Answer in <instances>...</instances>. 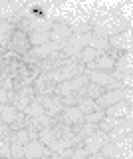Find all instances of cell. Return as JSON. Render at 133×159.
I'll use <instances>...</instances> for the list:
<instances>
[{
	"instance_id": "20",
	"label": "cell",
	"mask_w": 133,
	"mask_h": 159,
	"mask_svg": "<svg viewBox=\"0 0 133 159\" xmlns=\"http://www.w3.org/2000/svg\"><path fill=\"white\" fill-rule=\"evenodd\" d=\"M86 157H87V153L83 147H73V153L70 155V159H86Z\"/></svg>"
},
{
	"instance_id": "18",
	"label": "cell",
	"mask_w": 133,
	"mask_h": 159,
	"mask_svg": "<svg viewBox=\"0 0 133 159\" xmlns=\"http://www.w3.org/2000/svg\"><path fill=\"white\" fill-rule=\"evenodd\" d=\"M24 113H26V117H40V116H46L44 107L40 106V102H38L36 98H34V102L30 103V106H28V109H26Z\"/></svg>"
},
{
	"instance_id": "3",
	"label": "cell",
	"mask_w": 133,
	"mask_h": 159,
	"mask_svg": "<svg viewBox=\"0 0 133 159\" xmlns=\"http://www.w3.org/2000/svg\"><path fill=\"white\" fill-rule=\"evenodd\" d=\"M56 121H58V123H64V125H70L76 133H80V129H82V125H83V113H82L76 106L64 107L62 111L58 113Z\"/></svg>"
},
{
	"instance_id": "22",
	"label": "cell",
	"mask_w": 133,
	"mask_h": 159,
	"mask_svg": "<svg viewBox=\"0 0 133 159\" xmlns=\"http://www.w3.org/2000/svg\"><path fill=\"white\" fill-rule=\"evenodd\" d=\"M86 159H105V157H103V155H101V153H100V151H97V153H91V155H87Z\"/></svg>"
},
{
	"instance_id": "12",
	"label": "cell",
	"mask_w": 133,
	"mask_h": 159,
	"mask_svg": "<svg viewBox=\"0 0 133 159\" xmlns=\"http://www.w3.org/2000/svg\"><path fill=\"white\" fill-rule=\"evenodd\" d=\"M44 151H46V147H44V143H40L38 139L28 141L26 147H24V159H42Z\"/></svg>"
},
{
	"instance_id": "8",
	"label": "cell",
	"mask_w": 133,
	"mask_h": 159,
	"mask_svg": "<svg viewBox=\"0 0 133 159\" xmlns=\"http://www.w3.org/2000/svg\"><path fill=\"white\" fill-rule=\"evenodd\" d=\"M52 24L50 20H42L40 24H38L36 28L32 30L30 34H28V38H30V44L34 48L36 46H42V44H46V42H50V28H52Z\"/></svg>"
},
{
	"instance_id": "14",
	"label": "cell",
	"mask_w": 133,
	"mask_h": 159,
	"mask_svg": "<svg viewBox=\"0 0 133 159\" xmlns=\"http://www.w3.org/2000/svg\"><path fill=\"white\" fill-rule=\"evenodd\" d=\"M12 32H14V24L6 22V20H0V48L8 50V44H10Z\"/></svg>"
},
{
	"instance_id": "9",
	"label": "cell",
	"mask_w": 133,
	"mask_h": 159,
	"mask_svg": "<svg viewBox=\"0 0 133 159\" xmlns=\"http://www.w3.org/2000/svg\"><path fill=\"white\" fill-rule=\"evenodd\" d=\"M103 113H105V117H115V119L131 117V102L121 99V102H117V103H113V106L105 107V109H103Z\"/></svg>"
},
{
	"instance_id": "17",
	"label": "cell",
	"mask_w": 133,
	"mask_h": 159,
	"mask_svg": "<svg viewBox=\"0 0 133 159\" xmlns=\"http://www.w3.org/2000/svg\"><path fill=\"white\" fill-rule=\"evenodd\" d=\"M10 135L12 133L0 135V157L2 159H10L12 157V153H10Z\"/></svg>"
},
{
	"instance_id": "23",
	"label": "cell",
	"mask_w": 133,
	"mask_h": 159,
	"mask_svg": "<svg viewBox=\"0 0 133 159\" xmlns=\"http://www.w3.org/2000/svg\"><path fill=\"white\" fill-rule=\"evenodd\" d=\"M10 159H12V157H10Z\"/></svg>"
},
{
	"instance_id": "21",
	"label": "cell",
	"mask_w": 133,
	"mask_h": 159,
	"mask_svg": "<svg viewBox=\"0 0 133 159\" xmlns=\"http://www.w3.org/2000/svg\"><path fill=\"white\" fill-rule=\"evenodd\" d=\"M8 133H12V129L6 125V123L0 121V135H8Z\"/></svg>"
},
{
	"instance_id": "6",
	"label": "cell",
	"mask_w": 133,
	"mask_h": 159,
	"mask_svg": "<svg viewBox=\"0 0 133 159\" xmlns=\"http://www.w3.org/2000/svg\"><path fill=\"white\" fill-rule=\"evenodd\" d=\"M107 141H109V139H107V133H103V131H100V129H95L93 133H90V135L83 137L82 147L86 149L87 155H91V153H97V151H100V149L105 145Z\"/></svg>"
},
{
	"instance_id": "5",
	"label": "cell",
	"mask_w": 133,
	"mask_h": 159,
	"mask_svg": "<svg viewBox=\"0 0 133 159\" xmlns=\"http://www.w3.org/2000/svg\"><path fill=\"white\" fill-rule=\"evenodd\" d=\"M32 141L30 139V133L28 129H18V131H12L10 135V153H12V159H24V147L26 143Z\"/></svg>"
},
{
	"instance_id": "1",
	"label": "cell",
	"mask_w": 133,
	"mask_h": 159,
	"mask_svg": "<svg viewBox=\"0 0 133 159\" xmlns=\"http://www.w3.org/2000/svg\"><path fill=\"white\" fill-rule=\"evenodd\" d=\"M34 98H36V93H34V88L32 86H16L12 92V102L10 106L14 109H18V111H26L28 106L34 102Z\"/></svg>"
},
{
	"instance_id": "15",
	"label": "cell",
	"mask_w": 133,
	"mask_h": 159,
	"mask_svg": "<svg viewBox=\"0 0 133 159\" xmlns=\"http://www.w3.org/2000/svg\"><path fill=\"white\" fill-rule=\"evenodd\" d=\"M76 107L80 109L83 116H87V113H93V111H100V107H97L95 99H90V98H82L80 102H78Z\"/></svg>"
},
{
	"instance_id": "11",
	"label": "cell",
	"mask_w": 133,
	"mask_h": 159,
	"mask_svg": "<svg viewBox=\"0 0 133 159\" xmlns=\"http://www.w3.org/2000/svg\"><path fill=\"white\" fill-rule=\"evenodd\" d=\"M113 64H115V60L109 58L107 54H100L95 60H93L91 64H87L86 70H97V72H111L113 70Z\"/></svg>"
},
{
	"instance_id": "4",
	"label": "cell",
	"mask_w": 133,
	"mask_h": 159,
	"mask_svg": "<svg viewBox=\"0 0 133 159\" xmlns=\"http://www.w3.org/2000/svg\"><path fill=\"white\" fill-rule=\"evenodd\" d=\"M8 50H10L12 54H16V56H24V54H28L32 50V44H30L28 34L22 32V30H18V28H14V32L10 36V44H8Z\"/></svg>"
},
{
	"instance_id": "10",
	"label": "cell",
	"mask_w": 133,
	"mask_h": 159,
	"mask_svg": "<svg viewBox=\"0 0 133 159\" xmlns=\"http://www.w3.org/2000/svg\"><path fill=\"white\" fill-rule=\"evenodd\" d=\"M72 36V30H70V24L66 22H54L52 28H50V42H64Z\"/></svg>"
},
{
	"instance_id": "16",
	"label": "cell",
	"mask_w": 133,
	"mask_h": 159,
	"mask_svg": "<svg viewBox=\"0 0 133 159\" xmlns=\"http://www.w3.org/2000/svg\"><path fill=\"white\" fill-rule=\"evenodd\" d=\"M105 92V89H103L101 86H97V84H87L86 88H83V98H90V99H97L101 96V93Z\"/></svg>"
},
{
	"instance_id": "13",
	"label": "cell",
	"mask_w": 133,
	"mask_h": 159,
	"mask_svg": "<svg viewBox=\"0 0 133 159\" xmlns=\"http://www.w3.org/2000/svg\"><path fill=\"white\" fill-rule=\"evenodd\" d=\"M113 72L125 74V76H131V52H123L119 54V58L113 64Z\"/></svg>"
},
{
	"instance_id": "2",
	"label": "cell",
	"mask_w": 133,
	"mask_h": 159,
	"mask_svg": "<svg viewBox=\"0 0 133 159\" xmlns=\"http://www.w3.org/2000/svg\"><path fill=\"white\" fill-rule=\"evenodd\" d=\"M121 99H125V102H131V88H123V89H107V92H103L100 98L95 99L97 107L100 109H105L113 106V103L121 102Z\"/></svg>"
},
{
	"instance_id": "7",
	"label": "cell",
	"mask_w": 133,
	"mask_h": 159,
	"mask_svg": "<svg viewBox=\"0 0 133 159\" xmlns=\"http://www.w3.org/2000/svg\"><path fill=\"white\" fill-rule=\"evenodd\" d=\"M107 48L115 50V52H131V32L129 30H123V32H117V34H111L107 38Z\"/></svg>"
},
{
	"instance_id": "19",
	"label": "cell",
	"mask_w": 133,
	"mask_h": 159,
	"mask_svg": "<svg viewBox=\"0 0 133 159\" xmlns=\"http://www.w3.org/2000/svg\"><path fill=\"white\" fill-rule=\"evenodd\" d=\"M103 117H105V113H103V109H100V111H93V113L83 116V123H93V125H97Z\"/></svg>"
}]
</instances>
